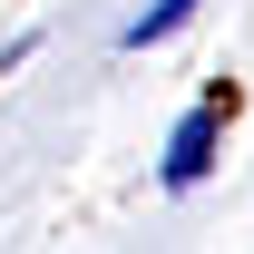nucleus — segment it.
Segmentation results:
<instances>
[{
    "mask_svg": "<svg viewBox=\"0 0 254 254\" xmlns=\"http://www.w3.org/2000/svg\"><path fill=\"white\" fill-rule=\"evenodd\" d=\"M195 10H205V0H147V10L118 30V49H157V39H176V30H186Z\"/></svg>",
    "mask_w": 254,
    "mask_h": 254,
    "instance_id": "f03ea898",
    "label": "nucleus"
},
{
    "mask_svg": "<svg viewBox=\"0 0 254 254\" xmlns=\"http://www.w3.org/2000/svg\"><path fill=\"white\" fill-rule=\"evenodd\" d=\"M215 147H225V88H215V98H195L186 118L166 127V157H157V186H166V195H195L205 176H215Z\"/></svg>",
    "mask_w": 254,
    "mask_h": 254,
    "instance_id": "f257e3e1",
    "label": "nucleus"
}]
</instances>
